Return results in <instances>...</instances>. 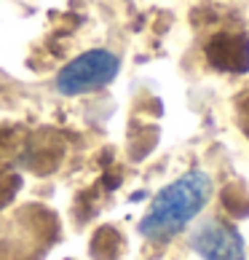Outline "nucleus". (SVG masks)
<instances>
[{
  "label": "nucleus",
  "mask_w": 249,
  "mask_h": 260,
  "mask_svg": "<svg viewBox=\"0 0 249 260\" xmlns=\"http://www.w3.org/2000/svg\"><path fill=\"white\" fill-rule=\"evenodd\" d=\"M206 59L217 70L225 73H246L249 70V38L244 35H215L206 43Z\"/></svg>",
  "instance_id": "obj_4"
},
{
  "label": "nucleus",
  "mask_w": 249,
  "mask_h": 260,
  "mask_svg": "<svg viewBox=\"0 0 249 260\" xmlns=\"http://www.w3.org/2000/svg\"><path fill=\"white\" fill-rule=\"evenodd\" d=\"M193 249L204 260H246L241 234L225 220H206L190 236Z\"/></svg>",
  "instance_id": "obj_3"
},
{
  "label": "nucleus",
  "mask_w": 249,
  "mask_h": 260,
  "mask_svg": "<svg viewBox=\"0 0 249 260\" xmlns=\"http://www.w3.org/2000/svg\"><path fill=\"white\" fill-rule=\"evenodd\" d=\"M209 196H212V180L204 172L193 169L177 177L150 201L148 215L139 220V234L150 242H166L177 236L206 207Z\"/></svg>",
  "instance_id": "obj_1"
},
{
  "label": "nucleus",
  "mask_w": 249,
  "mask_h": 260,
  "mask_svg": "<svg viewBox=\"0 0 249 260\" xmlns=\"http://www.w3.org/2000/svg\"><path fill=\"white\" fill-rule=\"evenodd\" d=\"M223 204L233 212V215H249V196L238 188H228L223 193Z\"/></svg>",
  "instance_id": "obj_6"
},
{
  "label": "nucleus",
  "mask_w": 249,
  "mask_h": 260,
  "mask_svg": "<svg viewBox=\"0 0 249 260\" xmlns=\"http://www.w3.org/2000/svg\"><path fill=\"white\" fill-rule=\"evenodd\" d=\"M121 247L123 239L116 228H99L97 236L91 239V255L97 260H118Z\"/></svg>",
  "instance_id": "obj_5"
},
{
  "label": "nucleus",
  "mask_w": 249,
  "mask_h": 260,
  "mask_svg": "<svg viewBox=\"0 0 249 260\" xmlns=\"http://www.w3.org/2000/svg\"><path fill=\"white\" fill-rule=\"evenodd\" d=\"M118 67L121 64H118L116 54H110L104 49L86 51L81 56H75L70 64H64V70L59 73V78H56V89L62 94H67V97L97 91L116 78Z\"/></svg>",
  "instance_id": "obj_2"
}]
</instances>
